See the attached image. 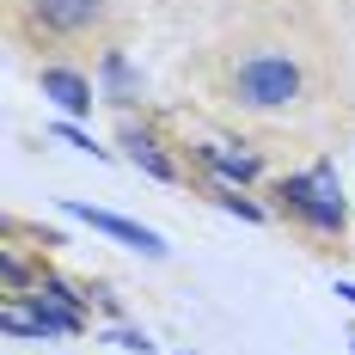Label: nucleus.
<instances>
[{"label": "nucleus", "instance_id": "0eeeda50", "mask_svg": "<svg viewBox=\"0 0 355 355\" xmlns=\"http://www.w3.org/2000/svg\"><path fill=\"white\" fill-rule=\"evenodd\" d=\"M68 214H73V220H86L92 233H110V239L135 245L141 257H153V263H159V257L172 251L166 239H159V233H153V227H141V220H123V214H110V209H86V202H68Z\"/></svg>", "mask_w": 355, "mask_h": 355}, {"label": "nucleus", "instance_id": "20e7f679", "mask_svg": "<svg viewBox=\"0 0 355 355\" xmlns=\"http://www.w3.org/2000/svg\"><path fill=\"white\" fill-rule=\"evenodd\" d=\"M86 324H92L86 313H73V306L49 300V294H6V306H0V331H6V337H31V343L80 337Z\"/></svg>", "mask_w": 355, "mask_h": 355}, {"label": "nucleus", "instance_id": "423d86ee", "mask_svg": "<svg viewBox=\"0 0 355 355\" xmlns=\"http://www.w3.org/2000/svg\"><path fill=\"white\" fill-rule=\"evenodd\" d=\"M37 86H43V98L62 110V116H92V105H98V80L86 68H73V62H43L37 68Z\"/></svg>", "mask_w": 355, "mask_h": 355}, {"label": "nucleus", "instance_id": "9d476101", "mask_svg": "<svg viewBox=\"0 0 355 355\" xmlns=\"http://www.w3.org/2000/svg\"><path fill=\"white\" fill-rule=\"evenodd\" d=\"M55 141L80 147V153H92V159H110V153H105V147H98V141H92V135H86V129H80L73 116H62V123H55Z\"/></svg>", "mask_w": 355, "mask_h": 355}, {"label": "nucleus", "instance_id": "9b49d317", "mask_svg": "<svg viewBox=\"0 0 355 355\" xmlns=\"http://www.w3.org/2000/svg\"><path fill=\"white\" fill-rule=\"evenodd\" d=\"M349 355H355V331H349Z\"/></svg>", "mask_w": 355, "mask_h": 355}, {"label": "nucleus", "instance_id": "39448f33", "mask_svg": "<svg viewBox=\"0 0 355 355\" xmlns=\"http://www.w3.org/2000/svg\"><path fill=\"white\" fill-rule=\"evenodd\" d=\"M116 141L129 147V159H135L147 178H159V184H190V166L178 159L184 147H172L166 135H159V129H147V123H135V116H123Z\"/></svg>", "mask_w": 355, "mask_h": 355}, {"label": "nucleus", "instance_id": "f03ea898", "mask_svg": "<svg viewBox=\"0 0 355 355\" xmlns=\"http://www.w3.org/2000/svg\"><path fill=\"white\" fill-rule=\"evenodd\" d=\"M6 25L43 62H68L80 49H98V55L116 49L105 0H6Z\"/></svg>", "mask_w": 355, "mask_h": 355}, {"label": "nucleus", "instance_id": "6e6552de", "mask_svg": "<svg viewBox=\"0 0 355 355\" xmlns=\"http://www.w3.org/2000/svg\"><path fill=\"white\" fill-rule=\"evenodd\" d=\"M209 202H220L227 214H239V220H270V202H257L251 190H239V184H196Z\"/></svg>", "mask_w": 355, "mask_h": 355}, {"label": "nucleus", "instance_id": "7ed1b4c3", "mask_svg": "<svg viewBox=\"0 0 355 355\" xmlns=\"http://www.w3.org/2000/svg\"><path fill=\"white\" fill-rule=\"evenodd\" d=\"M263 196H270V214L288 220V227H300L306 239H319V245H337L349 239V202H343V178L331 159L319 166H306V172H282L263 184Z\"/></svg>", "mask_w": 355, "mask_h": 355}, {"label": "nucleus", "instance_id": "f257e3e1", "mask_svg": "<svg viewBox=\"0 0 355 355\" xmlns=\"http://www.w3.org/2000/svg\"><path fill=\"white\" fill-rule=\"evenodd\" d=\"M209 92L239 116H294L313 105V62L288 37H245L202 62Z\"/></svg>", "mask_w": 355, "mask_h": 355}, {"label": "nucleus", "instance_id": "1a4fd4ad", "mask_svg": "<svg viewBox=\"0 0 355 355\" xmlns=\"http://www.w3.org/2000/svg\"><path fill=\"white\" fill-rule=\"evenodd\" d=\"M105 343H116V349H129V355H159V343L147 337V331H135V324H110V331H98Z\"/></svg>", "mask_w": 355, "mask_h": 355}]
</instances>
